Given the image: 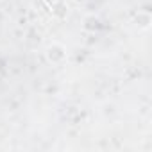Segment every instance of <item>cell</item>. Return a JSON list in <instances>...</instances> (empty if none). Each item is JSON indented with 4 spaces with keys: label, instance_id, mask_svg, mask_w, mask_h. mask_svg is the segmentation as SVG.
I'll use <instances>...</instances> for the list:
<instances>
[]
</instances>
